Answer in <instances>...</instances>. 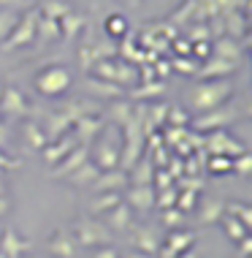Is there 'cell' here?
<instances>
[{"label":"cell","mask_w":252,"mask_h":258,"mask_svg":"<svg viewBox=\"0 0 252 258\" xmlns=\"http://www.w3.org/2000/svg\"><path fill=\"white\" fill-rule=\"evenodd\" d=\"M193 239H195V234L193 231H171L165 236V250H163V258H177L182 250H187L193 245Z\"/></svg>","instance_id":"9"},{"label":"cell","mask_w":252,"mask_h":258,"mask_svg":"<svg viewBox=\"0 0 252 258\" xmlns=\"http://www.w3.org/2000/svg\"><path fill=\"white\" fill-rule=\"evenodd\" d=\"M136 245L144 250V253H155L160 247V228L157 226H141L136 234Z\"/></svg>","instance_id":"17"},{"label":"cell","mask_w":252,"mask_h":258,"mask_svg":"<svg viewBox=\"0 0 252 258\" xmlns=\"http://www.w3.org/2000/svg\"><path fill=\"white\" fill-rule=\"evenodd\" d=\"M36 90H38V93H44V95H49V98L68 93V90H71V74H68L65 68H49V71L38 74Z\"/></svg>","instance_id":"3"},{"label":"cell","mask_w":252,"mask_h":258,"mask_svg":"<svg viewBox=\"0 0 252 258\" xmlns=\"http://www.w3.org/2000/svg\"><path fill=\"white\" fill-rule=\"evenodd\" d=\"M249 160H252V158L247 155V152H241V155L236 158V160H230V163H233V169L239 171V174H247V171H249Z\"/></svg>","instance_id":"33"},{"label":"cell","mask_w":252,"mask_h":258,"mask_svg":"<svg viewBox=\"0 0 252 258\" xmlns=\"http://www.w3.org/2000/svg\"><path fill=\"white\" fill-rule=\"evenodd\" d=\"M33 27H36V19L27 17V19H25V25H22V27H17V36H11L3 46H6V49H11V46H22V44H27V41L36 36V30H33Z\"/></svg>","instance_id":"21"},{"label":"cell","mask_w":252,"mask_h":258,"mask_svg":"<svg viewBox=\"0 0 252 258\" xmlns=\"http://www.w3.org/2000/svg\"><path fill=\"white\" fill-rule=\"evenodd\" d=\"M98 174H101V169H98L93 160H84L81 166H76V169L68 174V182L76 185V187H87V185H93V182H95Z\"/></svg>","instance_id":"12"},{"label":"cell","mask_w":252,"mask_h":258,"mask_svg":"<svg viewBox=\"0 0 252 258\" xmlns=\"http://www.w3.org/2000/svg\"><path fill=\"white\" fill-rule=\"evenodd\" d=\"M73 147H76V144L71 142V139H65V136H60V142H57V139H54V142H46L44 144V160H46V163H60V160L65 158Z\"/></svg>","instance_id":"14"},{"label":"cell","mask_w":252,"mask_h":258,"mask_svg":"<svg viewBox=\"0 0 252 258\" xmlns=\"http://www.w3.org/2000/svg\"><path fill=\"white\" fill-rule=\"evenodd\" d=\"M144 93H163V85H146V87H141V90H133V98H141Z\"/></svg>","instance_id":"35"},{"label":"cell","mask_w":252,"mask_h":258,"mask_svg":"<svg viewBox=\"0 0 252 258\" xmlns=\"http://www.w3.org/2000/svg\"><path fill=\"white\" fill-rule=\"evenodd\" d=\"M182 258H195V253H193V250L190 247H187V250H182V253H179Z\"/></svg>","instance_id":"46"},{"label":"cell","mask_w":252,"mask_h":258,"mask_svg":"<svg viewBox=\"0 0 252 258\" xmlns=\"http://www.w3.org/2000/svg\"><path fill=\"white\" fill-rule=\"evenodd\" d=\"M209 171H212V174H230V171H233V163H230L225 155L217 152V158L209 160Z\"/></svg>","instance_id":"27"},{"label":"cell","mask_w":252,"mask_h":258,"mask_svg":"<svg viewBox=\"0 0 252 258\" xmlns=\"http://www.w3.org/2000/svg\"><path fill=\"white\" fill-rule=\"evenodd\" d=\"M171 122L174 125H187V114L179 111V109H171Z\"/></svg>","instance_id":"37"},{"label":"cell","mask_w":252,"mask_h":258,"mask_svg":"<svg viewBox=\"0 0 252 258\" xmlns=\"http://www.w3.org/2000/svg\"><path fill=\"white\" fill-rule=\"evenodd\" d=\"M0 196H9V185H6V177L0 174Z\"/></svg>","instance_id":"45"},{"label":"cell","mask_w":252,"mask_h":258,"mask_svg":"<svg viewBox=\"0 0 252 258\" xmlns=\"http://www.w3.org/2000/svg\"><path fill=\"white\" fill-rule=\"evenodd\" d=\"M193 201H195V193H177V204L174 207H179V212H190L195 207Z\"/></svg>","instance_id":"30"},{"label":"cell","mask_w":252,"mask_h":258,"mask_svg":"<svg viewBox=\"0 0 252 258\" xmlns=\"http://www.w3.org/2000/svg\"><path fill=\"white\" fill-rule=\"evenodd\" d=\"M90 87L95 90V93H103V98H117V95H122V87L120 85H109V79H90Z\"/></svg>","instance_id":"24"},{"label":"cell","mask_w":252,"mask_h":258,"mask_svg":"<svg viewBox=\"0 0 252 258\" xmlns=\"http://www.w3.org/2000/svg\"><path fill=\"white\" fill-rule=\"evenodd\" d=\"M163 223H168V226H179V223H182V212H179V209H174V207H168L163 212Z\"/></svg>","instance_id":"34"},{"label":"cell","mask_w":252,"mask_h":258,"mask_svg":"<svg viewBox=\"0 0 252 258\" xmlns=\"http://www.w3.org/2000/svg\"><path fill=\"white\" fill-rule=\"evenodd\" d=\"M17 166H19V160H11L0 152V169H17Z\"/></svg>","instance_id":"39"},{"label":"cell","mask_w":252,"mask_h":258,"mask_svg":"<svg viewBox=\"0 0 252 258\" xmlns=\"http://www.w3.org/2000/svg\"><path fill=\"white\" fill-rule=\"evenodd\" d=\"M122 258H146V255H141V253H130V255H122Z\"/></svg>","instance_id":"47"},{"label":"cell","mask_w":252,"mask_h":258,"mask_svg":"<svg viewBox=\"0 0 252 258\" xmlns=\"http://www.w3.org/2000/svg\"><path fill=\"white\" fill-rule=\"evenodd\" d=\"M90 152H93V163L101 171L114 169L122 158V131L117 128V125H109L106 134L101 131V134L95 136V144L90 147Z\"/></svg>","instance_id":"1"},{"label":"cell","mask_w":252,"mask_h":258,"mask_svg":"<svg viewBox=\"0 0 252 258\" xmlns=\"http://www.w3.org/2000/svg\"><path fill=\"white\" fill-rule=\"evenodd\" d=\"M155 187L149 185H133L128 190V196H125V201H128L130 209H149L152 204H155Z\"/></svg>","instance_id":"7"},{"label":"cell","mask_w":252,"mask_h":258,"mask_svg":"<svg viewBox=\"0 0 252 258\" xmlns=\"http://www.w3.org/2000/svg\"><path fill=\"white\" fill-rule=\"evenodd\" d=\"M103 220H106V228H114V231H122V228H130V220H133V212L128 204H117L111 207L106 215H103Z\"/></svg>","instance_id":"10"},{"label":"cell","mask_w":252,"mask_h":258,"mask_svg":"<svg viewBox=\"0 0 252 258\" xmlns=\"http://www.w3.org/2000/svg\"><path fill=\"white\" fill-rule=\"evenodd\" d=\"M163 114H168V106H157L155 111H152V122H163Z\"/></svg>","instance_id":"40"},{"label":"cell","mask_w":252,"mask_h":258,"mask_svg":"<svg viewBox=\"0 0 252 258\" xmlns=\"http://www.w3.org/2000/svg\"><path fill=\"white\" fill-rule=\"evenodd\" d=\"M152 177H155V182H157L160 187H168V185H171V174L163 171V169H157L155 174H152Z\"/></svg>","instance_id":"36"},{"label":"cell","mask_w":252,"mask_h":258,"mask_svg":"<svg viewBox=\"0 0 252 258\" xmlns=\"http://www.w3.org/2000/svg\"><path fill=\"white\" fill-rule=\"evenodd\" d=\"M136 169L133 171H128V182H133V185H149L152 182V174H155V169H152V163L149 160H136Z\"/></svg>","instance_id":"20"},{"label":"cell","mask_w":252,"mask_h":258,"mask_svg":"<svg viewBox=\"0 0 252 258\" xmlns=\"http://www.w3.org/2000/svg\"><path fill=\"white\" fill-rule=\"evenodd\" d=\"M233 93V87H230V82H201V85H195L190 93V106L193 111H198V114H204L209 109H220L222 103L228 101V95Z\"/></svg>","instance_id":"2"},{"label":"cell","mask_w":252,"mask_h":258,"mask_svg":"<svg viewBox=\"0 0 252 258\" xmlns=\"http://www.w3.org/2000/svg\"><path fill=\"white\" fill-rule=\"evenodd\" d=\"M76 131H79V139H81V144H93V139L103 131V120L101 117H76Z\"/></svg>","instance_id":"13"},{"label":"cell","mask_w":252,"mask_h":258,"mask_svg":"<svg viewBox=\"0 0 252 258\" xmlns=\"http://www.w3.org/2000/svg\"><path fill=\"white\" fill-rule=\"evenodd\" d=\"M228 209H230V215H239L241 223H244L247 228L252 226V212H249V207H247V204H230Z\"/></svg>","instance_id":"28"},{"label":"cell","mask_w":252,"mask_h":258,"mask_svg":"<svg viewBox=\"0 0 252 258\" xmlns=\"http://www.w3.org/2000/svg\"><path fill=\"white\" fill-rule=\"evenodd\" d=\"M71 125H73V117L68 114V111H62V114H52V117H49V122H46V131H44L46 142H54V139L62 136Z\"/></svg>","instance_id":"16"},{"label":"cell","mask_w":252,"mask_h":258,"mask_svg":"<svg viewBox=\"0 0 252 258\" xmlns=\"http://www.w3.org/2000/svg\"><path fill=\"white\" fill-rule=\"evenodd\" d=\"M174 66H177V68H179V71H187V74H195V66H193V62H185V60H177V62H174Z\"/></svg>","instance_id":"41"},{"label":"cell","mask_w":252,"mask_h":258,"mask_svg":"<svg viewBox=\"0 0 252 258\" xmlns=\"http://www.w3.org/2000/svg\"><path fill=\"white\" fill-rule=\"evenodd\" d=\"M177 49H179V54H190L193 46H190V44H185V41H179V44H177Z\"/></svg>","instance_id":"44"},{"label":"cell","mask_w":252,"mask_h":258,"mask_svg":"<svg viewBox=\"0 0 252 258\" xmlns=\"http://www.w3.org/2000/svg\"><path fill=\"white\" fill-rule=\"evenodd\" d=\"M155 204H160V207H163V209H168V207H174V204H177V190H174V187L168 185L165 190L160 193V199H155Z\"/></svg>","instance_id":"29"},{"label":"cell","mask_w":252,"mask_h":258,"mask_svg":"<svg viewBox=\"0 0 252 258\" xmlns=\"http://www.w3.org/2000/svg\"><path fill=\"white\" fill-rule=\"evenodd\" d=\"M122 201V193L120 190H103V193H95V199L90 201V218H101V215H106L111 207H117Z\"/></svg>","instance_id":"8"},{"label":"cell","mask_w":252,"mask_h":258,"mask_svg":"<svg viewBox=\"0 0 252 258\" xmlns=\"http://www.w3.org/2000/svg\"><path fill=\"white\" fill-rule=\"evenodd\" d=\"M76 239H79L81 247H95V245H101V242H109L111 236H109L106 223L84 218V220L76 223Z\"/></svg>","instance_id":"4"},{"label":"cell","mask_w":252,"mask_h":258,"mask_svg":"<svg viewBox=\"0 0 252 258\" xmlns=\"http://www.w3.org/2000/svg\"><path fill=\"white\" fill-rule=\"evenodd\" d=\"M106 30H109L114 38L122 36V33H125V19H122V17H111L109 22H106Z\"/></svg>","instance_id":"31"},{"label":"cell","mask_w":252,"mask_h":258,"mask_svg":"<svg viewBox=\"0 0 252 258\" xmlns=\"http://www.w3.org/2000/svg\"><path fill=\"white\" fill-rule=\"evenodd\" d=\"M111 114H117L114 120H122V125L130 120V106L128 103H114V106H111Z\"/></svg>","instance_id":"32"},{"label":"cell","mask_w":252,"mask_h":258,"mask_svg":"<svg viewBox=\"0 0 252 258\" xmlns=\"http://www.w3.org/2000/svg\"><path fill=\"white\" fill-rule=\"evenodd\" d=\"M222 223H225V234L230 236V239H236V242L244 239V236H247V231H249V228L244 226L241 220H236V218H225Z\"/></svg>","instance_id":"25"},{"label":"cell","mask_w":252,"mask_h":258,"mask_svg":"<svg viewBox=\"0 0 252 258\" xmlns=\"http://www.w3.org/2000/svg\"><path fill=\"white\" fill-rule=\"evenodd\" d=\"M11 209V204H9V196H0V218H3L6 212Z\"/></svg>","instance_id":"43"},{"label":"cell","mask_w":252,"mask_h":258,"mask_svg":"<svg viewBox=\"0 0 252 258\" xmlns=\"http://www.w3.org/2000/svg\"><path fill=\"white\" fill-rule=\"evenodd\" d=\"M25 136H27V144H30L33 150H44L46 136H44V131H41L36 122H27L25 125Z\"/></svg>","instance_id":"22"},{"label":"cell","mask_w":252,"mask_h":258,"mask_svg":"<svg viewBox=\"0 0 252 258\" xmlns=\"http://www.w3.org/2000/svg\"><path fill=\"white\" fill-rule=\"evenodd\" d=\"M0 258H9V255H6V253H3V250H0Z\"/></svg>","instance_id":"48"},{"label":"cell","mask_w":252,"mask_h":258,"mask_svg":"<svg viewBox=\"0 0 252 258\" xmlns=\"http://www.w3.org/2000/svg\"><path fill=\"white\" fill-rule=\"evenodd\" d=\"M222 212H225V204H222V201H209V204L204 207L201 220H204V223H217L222 218Z\"/></svg>","instance_id":"26"},{"label":"cell","mask_w":252,"mask_h":258,"mask_svg":"<svg viewBox=\"0 0 252 258\" xmlns=\"http://www.w3.org/2000/svg\"><path fill=\"white\" fill-rule=\"evenodd\" d=\"M230 71H233V62L217 60V62H212V66H206L204 71H198V76H201V79H209V76H225Z\"/></svg>","instance_id":"23"},{"label":"cell","mask_w":252,"mask_h":258,"mask_svg":"<svg viewBox=\"0 0 252 258\" xmlns=\"http://www.w3.org/2000/svg\"><path fill=\"white\" fill-rule=\"evenodd\" d=\"M87 158H90V144H81L79 150L73 147V150L68 152L65 158H62L65 163H60V166H57V169H54L52 174H54V177H68V174H71V171L76 169V166H81Z\"/></svg>","instance_id":"11"},{"label":"cell","mask_w":252,"mask_h":258,"mask_svg":"<svg viewBox=\"0 0 252 258\" xmlns=\"http://www.w3.org/2000/svg\"><path fill=\"white\" fill-rule=\"evenodd\" d=\"M95 258H120V253H117L114 247H101V250L95 253Z\"/></svg>","instance_id":"38"},{"label":"cell","mask_w":252,"mask_h":258,"mask_svg":"<svg viewBox=\"0 0 252 258\" xmlns=\"http://www.w3.org/2000/svg\"><path fill=\"white\" fill-rule=\"evenodd\" d=\"M206 147L212 150V152H228V155H241V152H244L241 144L228 142V136H225V134H214V136H209V139H206Z\"/></svg>","instance_id":"19"},{"label":"cell","mask_w":252,"mask_h":258,"mask_svg":"<svg viewBox=\"0 0 252 258\" xmlns=\"http://www.w3.org/2000/svg\"><path fill=\"white\" fill-rule=\"evenodd\" d=\"M27 247H30V242L19 239V236L14 234L11 228H9V231H6V234H3V239H0V250H3V253L9 255V258H19V255H22Z\"/></svg>","instance_id":"18"},{"label":"cell","mask_w":252,"mask_h":258,"mask_svg":"<svg viewBox=\"0 0 252 258\" xmlns=\"http://www.w3.org/2000/svg\"><path fill=\"white\" fill-rule=\"evenodd\" d=\"M195 54L198 57H209V44H195Z\"/></svg>","instance_id":"42"},{"label":"cell","mask_w":252,"mask_h":258,"mask_svg":"<svg viewBox=\"0 0 252 258\" xmlns=\"http://www.w3.org/2000/svg\"><path fill=\"white\" fill-rule=\"evenodd\" d=\"M49 250H52L54 255H60V258H73L76 253V239L68 231H57L49 239Z\"/></svg>","instance_id":"15"},{"label":"cell","mask_w":252,"mask_h":258,"mask_svg":"<svg viewBox=\"0 0 252 258\" xmlns=\"http://www.w3.org/2000/svg\"><path fill=\"white\" fill-rule=\"evenodd\" d=\"M30 106H27L25 95L19 93V90H0V114L3 117H14V120H19V117H25Z\"/></svg>","instance_id":"5"},{"label":"cell","mask_w":252,"mask_h":258,"mask_svg":"<svg viewBox=\"0 0 252 258\" xmlns=\"http://www.w3.org/2000/svg\"><path fill=\"white\" fill-rule=\"evenodd\" d=\"M128 185V171H122V169H106V171H101L95 177V182H93V190L95 193H103V190H122V187Z\"/></svg>","instance_id":"6"}]
</instances>
